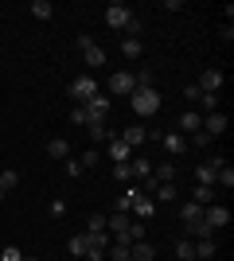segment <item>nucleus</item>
<instances>
[{
  "mask_svg": "<svg viewBox=\"0 0 234 261\" xmlns=\"http://www.w3.org/2000/svg\"><path fill=\"white\" fill-rule=\"evenodd\" d=\"M129 101H133L137 117H152L156 109L164 106V98H160V90H156V86H137L133 94H129Z\"/></svg>",
  "mask_w": 234,
  "mask_h": 261,
  "instance_id": "f257e3e1",
  "label": "nucleus"
},
{
  "mask_svg": "<svg viewBox=\"0 0 234 261\" xmlns=\"http://www.w3.org/2000/svg\"><path fill=\"white\" fill-rule=\"evenodd\" d=\"M101 16H106V23H110V28L125 32V28H129V20H133V8H129V4H121V0H113V4H106V12H101Z\"/></svg>",
  "mask_w": 234,
  "mask_h": 261,
  "instance_id": "f03ea898",
  "label": "nucleus"
},
{
  "mask_svg": "<svg viewBox=\"0 0 234 261\" xmlns=\"http://www.w3.org/2000/svg\"><path fill=\"white\" fill-rule=\"evenodd\" d=\"M94 94H98V82H94L90 74H82V78H74V82H70V101H78V106H86Z\"/></svg>",
  "mask_w": 234,
  "mask_h": 261,
  "instance_id": "7ed1b4c3",
  "label": "nucleus"
},
{
  "mask_svg": "<svg viewBox=\"0 0 234 261\" xmlns=\"http://www.w3.org/2000/svg\"><path fill=\"white\" fill-rule=\"evenodd\" d=\"M78 51H82V59H86V66H94V70H98V66H106V51H101L90 35H78Z\"/></svg>",
  "mask_w": 234,
  "mask_h": 261,
  "instance_id": "20e7f679",
  "label": "nucleus"
},
{
  "mask_svg": "<svg viewBox=\"0 0 234 261\" xmlns=\"http://www.w3.org/2000/svg\"><path fill=\"white\" fill-rule=\"evenodd\" d=\"M223 156H211V160H203V164H195V184H203V187H215V175H219V168H223Z\"/></svg>",
  "mask_w": 234,
  "mask_h": 261,
  "instance_id": "39448f33",
  "label": "nucleus"
},
{
  "mask_svg": "<svg viewBox=\"0 0 234 261\" xmlns=\"http://www.w3.org/2000/svg\"><path fill=\"white\" fill-rule=\"evenodd\" d=\"M133 90H137V74H133V70H117V74H110V94L129 98Z\"/></svg>",
  "mask_w": 234,
  "mask_h": 261,
  "instance_id": "423d86ee",
  "label": "nucleus"
},
{
  "mask_svg": "<svg viewBox=\"0 0 234 261\" xmlns=\"http://www.w3.org/2000/svg\"><path fill=\"white\" fill-rule=\"evenodd\" d=\"M203 218H207V226H211V230H223V226H230V207L211 203V207H203Z\"/></svg>",
  "mask_w": 234,
  "mask_h": 261,
  "instance_id": "0eeeda50",
  "label": "nucleus"
},
{
  "mask_svg": "<svg viewBox=\"0 0 234 261\" xmlns=\"http://www.w3.org/2000/svg\"><path fill=\"white\" fill-rule=\"evenodd\" d=\"M156 141L164 144L172 156H184V152H188V137H184V133H176V129H172V133H156Z\"/></svg>",
  "mask_w": 234,
  "mask_h": 261,
  "instance_id": "6e6552de",
  "label": "nucleus"
},
{
  "mask_svg": "<svg viewBox=\"0 0 234 261\" xmlns=\"http://www.w3.org/2000/svg\"><path fill=\"white\" fill-rule=\"evenodd\" d=\"M203 133H207L211 141L226 133V113H223V109H215V113H203Z\"/></svg>",
  "mask_w": 234,
  "mask_h": 261,
  "instance_id": "1a4fd4ad",
  "label": "nucleus"
},
{
  "mask_svg": "<svg viewBox=\"0 0 234 261\" xmlns=\"http://www.w3.org/2000/svg\"><path fill=\"white\" fill-rule=\"evenodd\" d=\"M82 109H86L90 125H94V121H106V117H110V98H101V94H94V98H90V101H86Z\"/></svg>",
  "mask_w": 234,
  "mask_h": 261,
  "instance_id": "9d476101",
  "label": "nucleus"
},
{
  "mask_svg": "<svg viewBox=\"0 0 234 261\" xmlns=\"http://www.w3.org/2000/svg\"><path fill=\"white\" fill-rule=\"evenodd\" d=\"M223 70H215V66H211V70H203V74L199 78H195V86H199L203 90V94H219V86H223Z\"/></svg>",
  "mask_w": 234,
  "mask_h": 261,
  "instance_id": "9b49d317",
  "label": "nucleus"
},
{
  "mask_svg": "<svg viewBox=\"0 0 234 261\" xmlns=\"http://www.w3.org/2000/svg\"><path fill=\"white\" fill-rule=\"evenodd\" d=\"M199 129H203V113H199V109H184V113H179V129L176 133L188 137V133H199Z\"/></svg>",
  "mask_w": 234,
  "mask_h": 261,
  "instance_id": "f8f14e48",
  "label": "nucleus"
},
{
  "mask_svg": "<svg viewBox=\"0 0 234 261\" xmlns=\"http://www.w3.org/2000/svg\"><path fill=\"white\" fill-rule=\"evenodd\" d=\"M117 137H121V141L129 144V152H133V148H141V144L148 141V129H145V125H129V129L117 133Z\"/></svg>",
  "mask_w": 234,
  "mask_h": 261,
  "instance_id": "ddd939ff",
  "label": "nucleus"
},
{
  "mask_svg": "<svg viewBox=\"0 0 234 261\" xmlns=\"http://www.w3.org/2000/svg\"><path fill=\"white\" fill-rule=\"evenodd\" d=\"M86 133H90V141H98V144H110L117 133L106 125V121H94V125H86Z\"/></svg>",
  "mask_w": 234,
  "mask_h": 261,
  "instance_id": "4468645a",
  "label": "nucleus"
},
{
  "mask_svg": "<svg viewBox=\"0 0 234 261\" xmlns=\"http://www.w3.org/2000/svg\"><path fill=\"white\" fill-rule=\"evenodd\" d=\"M152 257H156L152 242H133V246H129V261H152Z\"/></svg>",
  "mask_w": 234,
  "mask_h": 261,
  "instance_id": "2eb2a0df",
  "label": "nucleus"
},
{
  "mask_svg": "<svg viewBox=\"0 0 234 261\" xmlns=\"http://www.w3.org/2000/svg\"><path fill=\"white\" fill-rule=\"evenodd\" d=\"M129 226H133V215H121V211H113V215L106 218V230H113V234H125Z\"/></svg>",
  "mask_w": 234,
  "mask_h": 261,
  "instance_id": "dca6fc26",
  "label": "nucleus"
},
{
  "mask_svg": "<svg viewBox=\"0 0 234 261\" xmlns=\"http://www.w3.org/2000/svg\"><path fill=\"white\" fill-rule=\"evenodd\" d=\"M188 234H191V242H199V238H215V230L207 226V218H195V222H188Z\"/></svg>",
  "mask_w": 234,
  "mask_h": 261,
  "instance_id": "f3484780",
  "label": "nucleus"
},
{
  "mask_svg": "<svg viewBox=\"0 0 234 261\" xmlns=\"http://www.w3.org/2000/svg\"><path fill=\"white\" fill-rule=\"evenodd\" d=\"M47 156H55V160H67V156H70V144L63 141V137H51V141H47Z\"/></svg>",
  "mask_w": 234,
  "mask_h": 261,
  "instance_id": "a211bd4d",
  "label": "nucleus"
},
{
  "mask_svg": "<svg viewBox=\"0 0 234 261\" xmlns=\"http://www.w3.org/2000/svg\"><path fill=\"white\" fill-rule=\"evenodd\" d=\"M110 160L113 164H125V160H129V144H125L121 137H113V141H110Z\"/></svg>",
  "mask_w": 234,
  "mask_h": 261,
  "instance_id": "6ab92c4d",
  "label": "nucleus"
},
{
  "mask_svg": "<svg viewBox=\"0 0 234 261\" xmlns=\"http://www.w3.org/2000/svg\"><path fill=\"white\" fill-rule=\"evenodd\" d=\"M215 250H219V246H215V238H199V242H195V261H211Z\"/></svg>",
  "mask_w": 234,
  "mask_h": 261,
  "instance_id": "aec40b11",
  "label": "nucleus"
},
{
  "mask_svg": "<svg viewBox=\"0 0 234 261\" xmlns=\"http://www.w3.org/2000/svg\"><path fill=\"white\" fill-rule=\"evenodd\" d=\"M179 218H184V226H188V222H195V218H203V207H199V203H195V199H188V203L179 207Z\"/></svg>",
  "mask_w": 234,
  "mask_h": 261,
  "instance_id": "412c9836",
  "label": "nucleus"
},
{
  "mask_svg": "<svg viewBox=\"0 0 234 261\" xmlns=\"http://www.w3.org/2000/svg\"><path fill=\"white\" fill-rule=\"evenodd\" d=\"M152 168H156V164H152ZM176 172H179L176 164H160V168H156V175H152V179H156V184H176Z\"/></svg>",
  "mask_w": 234,
  "mask_h": 261,
  "instance_id": "4be33fe9",
  "label": "nucleus"
},
{
  "mask_svg": "<svg viewBox=\"0 0 234 261\" xmlns=\"http://www.w3.org/2000/svg\"><path fill=\"white\" fill-rule=\"evenodd\" d=\"M32 16L35 20H51V16H55V4H51V0H32Z\"/></svg>",
  "mask_w": 234,
  "mask_h": 261,
  "instance_id": "5701e85b",
  "label": "nucleus"
},
{
  "mask_svg": "<svg viewBox=\"0 0 234 261\" xmlns=\"http://www.w3.org/2000/svg\"><path fill=\"white\" fill-rule=\"evenodd\" d=\"M191 199H195L199 207H211V203H215V187H203V184H195V191H191Z\"/></svg>",
  "mask_w": 234,
  "mask_h": 261,
  "instance_id": "b1692460",
  "label": "nucleus"
},
{
  "mask_svg": "<svg viewBox=\"0 0 234 261\" xmlns=\"http://www.w3.org/2000/svg\"><path fill=\"white\" fill-rule=\"evenodd\" d=\"M129 168H133V179H148V175H152V164H148L145 156H137V160H129Z\"/></svg>",
  "mask_w": 234,
  "mask_h": 261,
  "instance_id": "393cba45",
  "label": "nucleus"
},
{
  "mask_svg": "<svg viewBox=\"0 0 234 261\" xmlns=\"http://www.w3.org/2000/svg\"><path fill=\"white\" fill-rule=\"evenodd\" d=\"M176 257L179 261H195V242H191V238H179L176 242Z\"/></svg>",
  "mask_w": 234,
  "mask_h": 261,
  "instance_id": "a878e982",
  "label": "nucleus"
},
{
  "mask_svg": "<svg viewBox=\"0 0 234 261\" xmlns=\"http://www.w3.org/2000/svg\"><path fill=\"white\" fill-rule=\"evenodd\" d=\"M67 253L70 257H86V234H74V238L67 242Z\"/></svg>",
  "mask_w": 234,
  "mask_h": 261,
  "instance_id": "bb28decb",
  "label": "nucleus"
},
{
  "mask_svg": "<svg viewBox=\"0 0 234 261\" xmlns=\"http://www.w3.org/2000/svg\"><path fill=\"white\" fill-rule=\"evenodd\" d=\"M195 106H199V113H215V109H219V94H199Z\"/></svg>",
  "mask_w": 234,
  "mask_h": 261,
  "instance_id": "cd10ccee",
  "label": "nucleus"
},
{
  "mask_svg": "<svg viewBox=\"0 0 234 261\" xmlns=\"http://www.w3.org/2000/svg\"><path fill=\"white\" fill-rule=\"evenodd\" d=\"M215 184H219V187H226V191L234 187V168H230V164H223V168H219V175H215Z\"/></svg>",
  "mask_w": 234,
  "mask_h": 261,
  "instance_id": "c85d7f7f",
  "label": "nucleus"
},
{
  "mask_svg": "<svg viewBox=\"0 0 234 261\" xmlns=\"http://www.w3.org/2000/svg\"><path fill=\"white\" fill-rule=\"evenodd\" d=\"M86 234H110V230H106V215H90Z\"/></svg>",
  "mask_w": 234,
  "mask_h": 261,
  "instance_id": "c756f323",
  "label": "nucleus"
},
{
  "mask_svg": "<svg viewBox=\"0 0 234 261\" xmlns=\"http://www.w3.org/2000/svg\"><path fill=\"white\" fill-rule=\"evenodd\" d=\"M141 51H145V47H141V39H125V43H121V55H125V59H141Z\"/></svg>",
  "mask_w": 234,
  "mask_h": 261,
  "instance_id": "7c9ffc66",
  "label": "nucleus"
},
{
  "mask_svg": "<svg viewBox=\"0 0 234 261\" xmlns=\"http://www.w3.org/2000/svg\"><path fill=\"white\" fill-rule=\"evenodd\" d=\"M113 179H121V184H133V168H129V160H125V164H113Z\"/></svg>",
  "mask_w": 234,
  "mask_h": 261,
  "instance_id": "2f4dec72",
  "label": "nucleus"
},
{
  "mask_svg": "<svg viewBox=\"0 0 234 261\" xmlns=\"http://www.w3.org/2000/svg\"><path fill=\"white\" fill-rule=\"evenodd\" d=\"M137 86H156V70L152 66H141V70H137Z\"/></svg>",
  "mask_w": 234,
  "mask_h": 261,
  "instance_id": "473e14b6",
  "label": "nucleus"
},
{
  "mask_svg": "<svg viewBox=\"0 0 234 261\" xmlns=\"http://www.w3.org/2000/svg\"><path fill=\"white\" fill-rule=\"evenodd\" d=\"M106 253H110L113 261H129V246H121V242H110V250H106Z\"/></svg>",
  "mask_w": 234,
  "mask_h": 261,
  "instance_id": "72a5a7b5",
  "label": "nucleus"
},
{
  "mask_svg": "<svg viewBox=\"0 0 234 261\" xmlns=\"http://www.w3.org/2000/svg\"><path fill=\"white\" fill-rule=\"evenodd\" d=\"M176 195H179V191H176V184H160V187H156V199H164V203H172Z\"/></svg>",
  "mask_w": 234,
  "mask_h": 261,
  "instance_id": "f704fd0d",
  "label": "nucleus"
},
{
  "mask_svg": "<svg viewBox=\"0 0 234 261\" xmlns=\"http://www.w3.org/2000/svg\"><path fill=\"white\" fill-rule=\"evenodd\" d=\"M16 184H20V172H12V168H8V172H0V187H4V191H12Z\"/></svg>",
  "mask_w": 234,
  "mask_h": 261,
  "instance_id": "c9c22d12",
  "label": "nucleus"
},
{
  "mask_svg": "<svg viewBox=\"0 0 234 261\" xmlns=\"http://www.w3.org/2000/svg\"><path fill=\"white\" fill-rule=\"evenodd\" d=\"M70 125H82V129L90 125V117H86V109H82V106H74V109H70Z\"/></svg>",
  "mask_w": 234,
  "mask_h": 261,
  "instance_id": "e433bc0d",
  "label": "nucleus"
},
{
  "mask_svg": "<svg viewBox=\"0 0 234 261\" xmlns=\"http://www.w3.org/2000/svg\"><path fill=\"white\" fill-rule=\"evenodd\" d=\"M98 160H101V152H98V148H90V152L82 156V160H78V164H82V172H86V168H94V164H98Z\"/></svg>",
  "mask_w": 234,
  "mask_h": 261,
  "instance_id": "4c0bfd02",
  "label": "nucleus"
},
{
  "mask_svg": "<svg viewBox=\"0 0 234 261\" xmlns=\"http://www.w3.org/2000/svg\"><path fill=\"white\" fill-rule=\"evenodd\" d=\"M0 261H23V253L16 250V246H4V253H0Z\"/></svg>",
  "mask_w": 234,
  "mask_h": 261,
  "instance_id": "58836bf2",
  "label": "nucleus"
},
{
  "mask_svg": "<svg viewBox=\"0 0 234 261\" xmlns=\"http://www.w3.org/2000/svg\"><path fill=\"white\" fill-rule=\"evenodd\" d=\"M63 168H67V175H70V179H78V175H82V164H78V160H70V156H67V164H63Z\"/></svg>",
  "mask_w": 234,
  "mask_h": 261,
  "instance_id": "ea45409f",
  "label": "nucleus"
},
{
  "mask_svg": "<svg viewBox=\"0 0 234 261\" xmlns=\"http://www.w3.org/2000/svg\"><path fill=\"white\" fill-rule=\"evenodd\" d=\"M156 187H160V184H156L152 175H148V179H141V191H145V195H148V199H152V195H156Z\"/></svg>",
  "mask_w": 234,
  "mask_h": 261,
  "instance_id": "a19ab883",
  "label": "nucleus"
},
{
  "mask_svg": "<svg viewBox=\"0 0 234 261\" xmlns=\"http://www.w3.org/2000/svg\"><path fill=\"white\" fill-rule=\"evenodd\" d=\"M51 215L63 218V215H67V203H63V199H51Z\"/></svg>",
  "mask_w": 234,
  "mask_h": 261,
  "instance_id": "79ce46f5",
  "label": "nucleus"
},
{
  "mask_svg": "<svg viewBox=\"0 0 234 261\" xmlns=\"http://www.w3.org/2000/svg\"><path fill=\"white\" fill-rule=\"evenodd\" d=\"M199 94H203V90L195 86V82H188V86H184V98H188V101H195V98H199Z\"/></svg>",
  "mask_w": 234,
  "mask_h": 261,
  "instance_id": "37998d69",
  "label": "nucleus"
},
{
  "mask_svg": "<svg viewBox=\"0 0 234 261\" xmlns=\"http://www.w3.org/2000/svg\"><path fill=\"white\" fill-rule=\"evenodd\" d=\"M191 141L199 144V148H207V144H211V137H207V133H203V129H199V133H191Z\"/></svg>",
  "mask_w": 234,
  "mask_h": 261,
  "instance_id": "c03bdc74",
  "label": "nucleus"
},
{
  "mask_svg": "<svg viewBox=\"0 0 234 261\" xmlns=\"http://www.w3.org/2000/svg\"><path fill=\"white\" fill-rule=\"evenodd\" d=\"M164 12H184V0H164Z\"/></svg>",
  "mask_w": 234,
  "mask_h": 261,
  "instance_id": "a18cd8bd",
  "label": "nucleus"
},
{
  "mask_svg": "<svg viewBox=\"0 0 234 261\" xmlns=\"http://www.w3.org/2000/svg\"><path fill=\"white\" fill-rule=\"evenodd\" d=\"M133 242H145V222H133Z\"/></svg>",
  "mask_w": 234,
  "mask_h": 261,
  "instance_id": "49530a36",
  "label": "nucleus"
},
{
  "mask_svg": "<svg viewBox=\"0 0 234 261\" xmlns=\"http://www.w3.org/2000/svg\"><path fill=\"white\" fill-rule=\"evenodd\" d=\"M4 199H8V191H4V187H0V203H4Z\"/></svg>",
  "mask_w": 234,
  "mask_h": 261,
  "instance_id": "de8ad7c7",
  "label": "nucleus"
},
{
  "mask_svg": "<svg viewBox=\"0 0 234 261\" xmlns=\"http://www.w3.org/2000/svg\"><path fill=\"white\" fill-rule=\"evenodd\" d=\"M23 261H39V257H23Z\"/></svg>",
  "mask_w": 234,
  "mask_h": 261,
  "instance_id": "09e8293b",
  "label": "nucleus"
},
{
  "mask_svg": "<svg viewBox=\"0 0 234 261\" xmlns=\"http://www.w3.org/2000/svg\"><path fill=\"white\" fill-rule=\"evenodd\" d=\"M0 172H4V168H0Z\"/></svg>",
  "mask_w": 234,
  "mask_h": 261,
  "instance_id": "8fccbe9b",
  "label": "nucleus"
}]
</instances>
